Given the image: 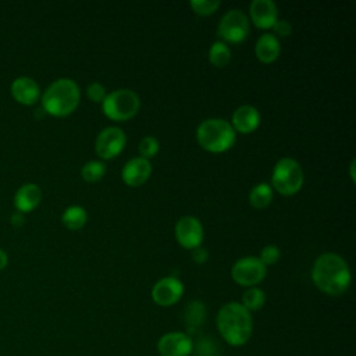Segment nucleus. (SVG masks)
Returning <instances> with one entry per match:
<instances>
[{
	"label": "nucleus",
	"instance_id": "nucleus-21",
	"mask_svg": "<svg viewBox=\"0 0 356 356\" xmlns=\"http://www.w3.org/2000/svg\"><path fill=\"white\" fill-rule=\"evenodd\" d=\"M88 221V213L82 206H70L61 216V222L71 231L81 229Z\"/></svg>",
	"mask_w": 356,
	"mask_h": 356
},
{
	"label": "nucleus",
	"instance_id": "nucleus-31",
	"mask_svg": "<svg viewBox=\"0 0 356 356\" xmlns=\"http://www.w3.org/2000/svg\"><path fill=\"white\" fill-rule=\"evenodd\" d=\"M192 259H193L195 263L203 264V263L207 261V259H209V252H207L204 248H202V246L195 248V249L192 250Z\"/></svg>",
	"mask_w": 356,
	"mask_h": 356
},
{
	"label": "nucleus",
	"instance_id": "nucleus-6",
	"mask_svg": "<svg viewBox=\"0 0 356 356\" xmlns=\"http://www.w3.org/2000/svg\"><path fill=\"white\" fill-rule=\"evenodd\" d=\"M139 107L140 99L131 89H117L108 93L102 103L103 113L113 121H127L132 118Z\"/></svg>",
	"mask_w": 356,
	"mask_h": 356
},
{
	"label": "nucleus",
	"instance_id": "nucleus-3",
	"mask_svg": "<svg viewBox=\"0 0 356 356\" xmlns=\"http://www.w3.org/2000/svg\"><path fill=\"white\" fill-rule=\"evenodd\" d=\"M79 86L70 78H60L50 83L42 96L43 111L53 117H67L79 104Z\"/></svg>",
	"mask_w": 356,
	"mask_h": 356
},
{
	"label": "nucleus",
	"instance_id": "nucleus-13",
	"mask_svg": "<svg viewBox=\"0 0 356 356\" xmlns=\"http://www.w3.org/2000/svg\"><path fill=\"white\" fill-rule=\"evenodd\" d=\"M152 175V164L143 157H134L128 160L121 171L122 181L128 186H140Z\"/></svg>",
	"mask_w": 356,
	"mask_h": 356
},
{
	"label": "nucleus",
	"instance_id": "nucleus-28",
	"mask_svg": "<svg viewBox=\"0 0 356 356\" xmlns=\"http://www.w3.org/2000/svg\"><path fill=\"white\" fill-rule=\"evenodd\" d=\"M193 350H196L197 356H216L218 352L217 345L210 338H203L196 345L193 343Z\"/></svg>",
	"mask_w": 356,
	"mask_h": 356
},
{
	"label": "nucleus",
	"instance_id": "nucleus-29",
	"mask_svg": "<svg viewBox=\"0 0 356 356\" xmlns=\"http://www.w3.org/2000/svg\"><path fill=\"white\" fill-rule=\"evenodd\" d=\"M86 96L93 102V103H103V100L106 99L107 93H106V88L99 83V82H93L90 85H88L86 88Z\"/></svg>",
	"mask_w": 356,
	"mask_h": 356
},
{
	"label": "nucleus",
	"instance_id": "nucleus-14",
	"mask_svg": "<svg viewBox=\"0 0 356 356\" xmlns=\"http://www.w3.org/2000/svg\"><path fill=\"white\" fill-rule=\"evenodd\" d=\"M250 19L260 29H270L278 19V10L271 0H253L249 7Z\"/></svg>",
	"mask_w": 356,
	"mask_h": 356
},
{
	"label": "nucleus",
	"instance_id": "nucleus-2",
	"mask_svg": "<svg viewBox=\"0 0 356 356\" xmlns=\"http://www.w3.org/2000/svg\"><path fill=\"white\" fill-rule=\"evenodd\" d=\"M216 325L221 338L231 346L245 345L253 332V320L241 303H225L217 313Z\"/></svg>",
	"mask_w": 356,
	"mask_h": 356
},
{
	"label": "nucleus",
	"instance_id": "nucleus-10",
	"mask_svg": "<svg viewBox=\"0 0 356 356\" xmlns=\"http://www.w3.org/2000/svg\"><path fill=\"white\" fill-rule=\"evenodd\" d=\"M177 242L185 248L193 250L203 242V225L193 216H184L175 222L174 228Z\"/></svg>",
	"mask_w": 356,
	"mask_h": 356
},
{
	"label": "nucleus",
	"instance_id": "nucleus-9",
	"mask_svg": "<svg viewBox=\"0 0 356 356\" xmlns=\"http://www.w3.org/2000/svg\"><path fill=\"white\" fill-rule=\"evenodd\" d=\"M127 136L120 127H107L96 138L95 150L103 160L117 157L125 147Z\"/></svg>",
	"mask_w": 356,
	"mask_h": 356
},
{
	"label": "nucleus",
	"instance_id": "nucleus-11",
	"mask_svg": "<svg viewBox=\"0 0 356 356\" xmlns=\"http://www.w3.org/2000/svg\"><path fill=\"white\" fill-rule=\"evenodd\" d=\"M184 295V284L172 275L160 278L152 288V299L156 305L168 307L175 305Z\"/></svg>",
	"mask_w": 356,
	"mask_h": 356
},
{
	"label": "nucleus",
	"instance_id": "nucleus-4",
	"mask_svg": "<svg viewBox=\"0 0 356 356\" xmlns=\"http://www.w3.org/2000/svg\"><path fill=\"white\" fill-rule=\"evenodd\" d=\"M196 140L207 152L222 153L235 143V131L227 120L207 118L199 124Z\"/></svg>",
	"mask_w": 356,
	"mask_h": 356
},
{
	"label": "nucleus",
	"instance_id": "nucleus-17",
	"mask_svg": "<svg viewBox=\"0 0 356 356\" xmlns=\"http://www.w3.org/2000/svg\"><path fill=\"white\" fill-rule=\"evenodd\" d=\"M40 200H42V191L35 184L22 185L14 195V206L22 214L36 209Z\"/></svg>",
	"mask_w": 356,
	"mask_h": 356
},
{
	"label": "nucleus",
	"instance_id": "nucleus-19",
	"mask_svg": "<svg viewBox=\"0 0 356 356\" xmlns=\"http://www.w3.org/2000/svg\"><path fill=\"white\" fill-rule=\"evenodd\" d=\"M184 321L188 330H196L206 321V306L200 300H192L184 312Z\"/></svg>",
	"mask_w": 356,
	"mask_h": 356
},
{
	"label": "nucleus",
	"instance_id": "nucleus-15",
	"mask_svg": "<svg viewBox=\"0 0 356 356\" xmlns=\"http://www.w3.org/2000/svg\"><path fill=\"white\" fill-rule=\"evenodd\" d=\"M260 113L256 107L245 104L238 107L231 117V127L241 134H252L260 125Z\"/></svg>",
	"mask_w": 356,
	"mask_h": 356
},
{
	"label": "nucleus",
	"instance_id": "nucleus-26",
	"mask_svg": "<svg viewBox=\"0 0 356 356\" xmlns=\"http://www.w3.org/2000/svg\"><path fill=\"white\" fill-rule=\"evenodd\" d=\"M189 4L192 7V10L195 11V14L202 15V17L214 14L217 11V8L220 7V1H217V0H192Z\"/></svg>",
	"mask_w": 356,
	"mask_h": 356
},
{
	"label": "nucleus",
	"instance_id": "nucleus-7",
	"mask_svg": "<svg viewBox=\"0 0 356 356\" xmlns=\"http://www.w3.org/2000/svg\"><path fill=\"white\" fill-rule=\"evenodd\" d=\"M249 31V18L239 8L228 10L221 17L217 26V33L224 43H241L248 38Z\"/></svg>",
	"mask_w": 356,
	"mask_h": 356
},
{
	"label": "nucleus",
	"instance_id": "nucleus-30",
	"mask_svg": "<svg viewBox=\"0 0 356 356\" xmlns=\"http://www.w3.org/2000/svg\"><path fill=\"white\" fill-rule=\"evenodd\" d=\"M271 29L274 31V33H273L274 36L277 35V36H282V38L289 36V35H291V32H292V26H291V24H289L288 21H285V19H277Z\"/></svg>",
	"mask_w": 356,
	"mask_h": 356
},
{
	"label": "nucleus",
	"instance_id": "nucleus-24",
	"mask_svg": "<svg viewBox=\"0 0 356 356\" xmlns=\"http://www.w3.org/2000/svg\"><path fill=\"white\" fill-rule=\"evenodd\" d=\"M106 174V164L99 160H90L83 164L81 175L86 182H97Z\"/></svg>",
	"mask_w": 356,
	"mask_h": 356
},
{
	"label": "nucleus",
	"instance_id": "nucleus-8",
	"mask_svg": "<svg viewBox=\"0 0 356 356\" xmlns=\"http://www.w3.org/2000/svg\"><path fill=\"white\" fill-rule=\"evenodd\" d=\"M267 274V267L253 256H246L234 263L231 268L232 280L241 286H256Z\"/></svg>",
	"mask_w": 356,
	"mask_h": 356
},
{
	"label": "nucleus",
	"instance_id": "nucleus-22",
	"mask_svg": "<svg viewBox=\"0 0 356 356\" xmlns=\"http://www.w3.org/2000/svg\"><path fill=\"white\" fill-rule=\"evenodd\" d=\"M209 61L217 68L227 67L231 61V50L227 43L221 40L214 42L209 49Z\"/></svg>",
	"mask_w": 356,
	"mask_h": 356
},
{
	"label": "nucleus",
	"instance_id": "nucleus-1",
	"mask_svg": "<svg viewBox=\"0 0 356 356\" xmlns=\"http://www.w3.org/2000/svg\"><path fill=\"white\" fill-rule=\"evenodd\" d=\"M350 270L345 259L332 252L320 254L312 267L314 285L330 296L345 293L350 285Z\"/></svg>",
	"mask_w": 356,
	"mask_h": 356
},
{
	"label": "nucleus",
	"instance_id": "nucleus-27",
	"mask_svg": "<svg viewBox=\"0 0 356 356\" xmlns=\"http://www.w3.org/2000/svg\"><path fill=\"white\" fill-rule=\"evenodd\" d=\"M280 256H281V252L275 245H266L260 252L259 260L267 267V266L275 264L280 260Z\"/></svg>",
	"mask_w": 356,
	"mask_h": 356
},
{
	"label": "nucleus",
	"instance_id": "nucleus-32",
	"mask_svg": "<svg viewBox=\"0 0 356 356\" xmlns=\"http://www.w3.org/2000/svg\"><path fill=\"white\" fill-rule=\"evenodd\" d=\"M10 221H11V224H13L14 227H21V225L25 222V218H24V214H22V213L15 211V213L11 216Z\"/></svg>",
	"mask_w": 356,
	"mask_h": 356
},
{
	"label": "nucleus",
	"instance_id": "nucleus-23",
	"mask_svg": "<svg viewBox=\"0 0 356 356\" xmlns=\"http://www.w3.org/2000/svg\"><path fill=\"white\" fill-rule=\"evenodd\" d=\"M266 303V293L263 289L257 288V286H252L248 288L243 295H242V306L248 310V312H256L260 310Z\"/></svg>",
	"mask_w": 356,
	"mask_h": 356
},
{
	"label": "nucleus",
	"instance_id": "nucleus-33",
	"mask_svg": "<svg viewBox=\"0 0 356 356\" xmlns=\"http://www.w3.org/2000/svg\"><path fill=\"white\" fill-rule=\"evenodd\" d=\"M7 263H8L7 253L3 249H0V270H3L7 266Z\"/></svg>",
	"mask_w": 356,
	"mask_h": 356
},
{
	"label": "nucleus",
	"instance_id": "nucleus-16",
	"mask_svg": "<svg viewBox=\"0 0 356 356\" xmlns=\"http://www.w3.org/2000/svg\"><path fill=\"white\" fill-rule=\"evenodd\" d=\"M11 95L13 97L25 106L35 104L39 100L40 89L39 85L29 76H19L11 83Z\"/></svg>",
	"mask_w": 356,
	"mask_h": 356
},
{
	"label": "nucleus",
	"instance_id": "nucleus-18",
	"mask_svg": "<svg viewBox=\"0 0 356 356\" xmlns=\"http://www.w3.org/2000/svg\"><path fill=\"white\" fill-rule=\"evenodd\" d=\"M254 53L259 61L264 64L274 63L281 53V44L278 38L273 33H263L256 42Z\"/></svg>",
	"mask_w": 356,
	"mask_h": 356
},
{
	"label": "nucleus",
	"instance_id": "nucleus-12",
	"mask_svg": "<svg viewBox=\"0 0 356 356\" xmlns=\"http://www.w3.org/2000/svg\"><path fill=\"white\" fill-rule=\"evenodd\" d=\"M157 352L160 356H189L193 352V341L186 332L171 331L160 337Z\"/></svg>",
	"mask_w": 356,
	"mask_h": 356
},
{
	"label": "nucleus",
	"instance_id": "nucleus-5",
	"mask_svg": "<svg viewBox=\"0 0 356 356\" xmlns=\"http://www.w3.org/2000/svg\"><path fill=\"white\" fill-rule=\"evenodd\" d=\"M303 170L300 164L291 157L277 161L271 175V188L284 196H292L303 186Z\"/></svg>",
	"mask_w": 356,
	"mask_h": 356
},
{
	"label": "nucleus",
	"instance_id": "nucleus-34",
	"mask_svg": "<svg viewBox=\"0 0 356 356\" xmlns=\"http://www.w3.org/2000/svg\"><path fill=\"white\" fill-rule=\"evenodd\" d=\"M349 168H350V179L355 182V160H352V161H350Z\"/></svg>",
	"mask_w": 356,
	"mask_h": 356
},
{
	"label": "nucleus",
	"instance_id": "nucleus-25",
	"mask_svg": "<svg viewBox=\"0 0 356 356\" xmlns=\"http://www.w3.org/2000/svg\"><path fill=\"white\" fill-rule=\"evenodd\" d=\"M138 150H139V154L140 157L149 160L152 157H154L159 150H160V143L159 140L154 138V136H145L142 138V140L139 142V146H138Z\"/></svg>",
	"mask_w": 356,
	"mask_h": 356
},
{
	"label": "nucleus",
	"instance_id": "nucleus-20",
	"mask_svg": "<svg viewBox=\"0 0 356 356\" xmlns=\"http://www.w3.org/2000/svg\"><path fill=\"white\" fill-rule=\"evenodd\" d=\"M271 200H273V188L268 184L260 182L250 189L249 202L253 209L264 210L267 206H270Z\"/></svg>",
	"mask_w": 356,
	"mask_h": 356
}]
</instances>
